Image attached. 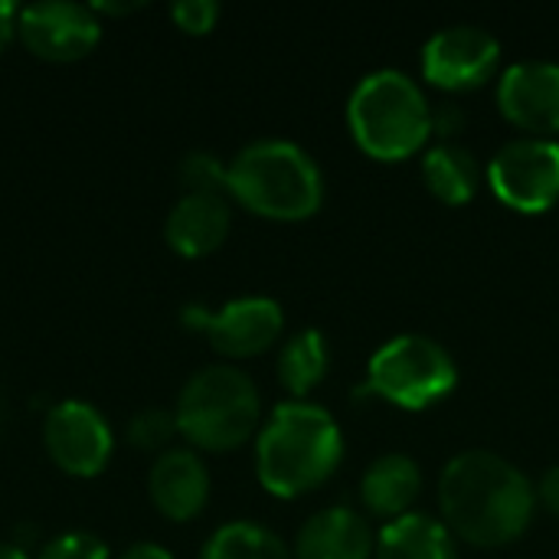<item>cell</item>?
I'll return each mask as SVG.
<instances>
[{
  "mask_svg": "<svg viewBox=\"0 0 559 559\" xmlns=\"http://www.w3.org/2000/svg\"><path fill=\"white\" fill-rule=\"evenodd\" d=\"M439 511L452 537L481 550H498L527 534L537 495L518 465L495 452L472 449L442 468Z\"/></svg>",
  "mask_w": 559,
  "mask_h": 559,
  "instance_id": "cell-1",
  "label": "cell"
},
{
  "mask_svg": "<svg viewBox=\"0 0 559 559\" xmlns=\"http://www.w3.org/2000/svg\"><path fill=\"white\" fill-rule=\"evenodd\" d=\"M344 459V436L324 406L292 400L275 406L259 432L255 472L269 495L292 501L321 488Z\"/></svg>",
  "mask_w": 559,
  "mask_h": 559,
  "instance_id": "cell-2",
  "label": "cell"
},
{
  "mask_svg": "<svg viewBox=\"0 0 559 559\" xmlns=\"http://www.w3.org/2000/svg\"><path fill=\"white\" fill-rule=\"evenodd\" d=\"M226 190L249 213L278 223L308 219L324 203L321 167L292 141H255L242 147L229 164Z\"/></svg>",
  "mask_w": 559,
  "mask_h": 559,
  "instance_id": "cell-3",
  "label": "cell"
},
{
  "mask_svg": "<svg viewBox=\"0 0 559 559\" xmlns=\"http://www.w3.org/2000/svg\"><path fill=\"white\" fill-rule=\"evenodd\" d=\"M347 124L367 157L393 164L426 147L432 134V105L406 72L377 69L354 85Z\"/></svg>",
  "mask_w": 559,
  "mask_h": 559,
  "instance_id": "cell-4",
  "label": "cell"
},
{
  "mask_svg": "<svg viewBox=\"0 0 559 559\" xmlns=\"http://www.w3.org/2000/svg\"><path fill=\"white\" fill-rule=\"evenodd\" d=\"M177 432L206 452L246 445L259 426L262 400L255 383L236 367H203L193 373L177 403Z\"/></svg>",
  "mask_w": 559,
  "mask_h": 559,
  "instance_id": "cell-5",
  "label": "cell"
},
{
  "mask_svg": "<svg viewBox=\"0 0 559 559\" xmlns=\"http://www.w3.org/2000/svg\"><path fill=\"white\" fill-rule=\"evenodd\" d=\"M455 386L459 367L439 341L426 334H400L370 357L360 393L419 413L442 403L449 393H455Z\"/></svg>",
  "mask_w": 559,
  "mask_h": 559,
  "instance_id": "cell-6",
  "label": "cell"
},
{
  "mask_svg": "<svg viewBox=\"0 0 559 559\" xmlns=\"http://www.w3.org/2000/svg\"><path fill=\"white\" fill-rule=\"evenodd\" d=\"M495 197L518 213H547L559 200V141L514 138L488 164Z\"/></svg>",
  "mask_w": 559,
  "mask_h": 559,
  "instance_id": "cell-7",
  "label": "cell"
},
{
  "mask_svg": "<svg viewBox=\"0 0 559 559\" xmlns=\"http://www.w3.org/2000/svg\"><path fill=\"white\" fill-rule=\"evenodd\" d=\"M501 66V43L481 26H445L423 46V75L442 92H472Z\"/></svg>",
  "mask_w": 559,
  "mask_h": 559,
  "instance_id": "cell-8",
  "label": "cell"
},
{
  "mask_svg": "<svg viewBox=\"0 0 559 559\" xmlns=\"http://www.w3.org/2000/svg\"><path fill=\"white\" fill-rule=\"evenodd\" d=\"M183 321L210 337V347L223 357L246 360L265 354L285 328L282 305L272 298H236L219 311L187 308Z\"/></svg>",
  "mask_w": 559,
  "mask_h": 559,
  "instance_id": "cell-9",
  "label": "cell"
},
{
  "mask_svg": "<svg viewBox=\"0 0 559 559\" xmlns=\"http://www.w3.org/2000/svg\"><path fill=\"white\" fill-rule=\"evenodd\" d=\"M43 442L49 459L72 478H95L111 459V429L105 416L88 406L66 400L49 409L43 426Z\"/></svg>",
  "mask_w": 559,
  "mask_h": 559,
  "instance_id": "cell-10",
  "label": "cell"
},
{
  "mask_svg": "<svg viewBox=\"0 0 559 559\" xmlns=\"http://www.w3.org/2000/svg\"><path fill=\"white\" fill-rule=\"evenodd\" d=\"M16 33L23 46L46 62H75L102 39V23L92 7L82 3H33L16 13Z\"/></svg>",
  "mask_w": 559,
  "mask_h": 559,
  "instance_id": "cell-11",
  "label": "cell"
},
{
  "mask_svg": "<svg viewBox=\"0 0 559 559\" xmlns=\"http://www.w3.org/2000/svg\"><path fill=\"white\" fill-rule=\"evenodd\" d=\"M501 115L527 138L559 134V62H514L498 82Z\"/></svg>",
  "mask_w": 559,
  "mask_h": 559,
  "instance_id": "cell-12",
  "label": "cell"
},
{
  "mask_svg": "<svg viewBox=\"0 0 559 559\" xmlns=\"http://www.w3.org/2000/svg\"><path fill=\"white\" fill-rule=\"evenodd\" d=\"M373 554L370 521L344 504L311 514L295 537V559H373Z\"/></svg>",
  "mask_w": 559,
  "mask_h": 559,
  "instance_id": "cell-13",
  "label": "cell"
},
{
  "mask_svg": "<svg viewBox=\"0 0 559 559\" xmlns=\"http://www.w3.org/2000/svg\"><path fill=\"white\" fill-rule=\"evenodd\" d=\"M147 491H151L154 508L167 521H177V524L193 521L210 501L206 465L200 462V455H193L187 449H170L154 462Z\"/></svg>",
  "mask_w": 559,
  "mask_h": 559,
  "instance_id": "cell-14",
  "label": "cell"
},
{
  "mask_svg": "<svg viewBox=\"0 0 559 559\" xmlns=\"http://www.w3.org/2000/svg\"><path fill=\"white\" fill-rule=\"evenodd\" d=\"M233 213L229 203L216 193H187L167 216V242L177 255L200 259L223 246L229 236Z\"/></svg>",
  "mask_w": 559,
  "mask_h": 559,
  "instance_id": "cell-15",
  "label": "cell"
},
{
  "mask_svg": "<svg viewBox=\"0 0 559 559\" xmlns=\"http://www.w3.org/2000/svg\"><path fill=\"white\" fill-rule=\"evenodd\" d=\"M419 495H423V472L403 452H390L377 459L360 478L364 508L383 521H400L413 514V504L419 501Z\"/></svg>",
  "mask_w": 559,
  "mask_h": 559,
  "instance_id": "cell-16",
  "label": "cell"
},
{
  "mask_svg": "<svg viewBox=\"0 0 559 559\" xmlns=\"http://www.w3.org/2000/svg\"><path fill=\"white\" fill-rule=\"evenodd\" d=\"M377 559H459L452 531L429 514L390 521L377 537Z\"/></svg>",
  "mask_w": 559,
  "mask_h": 559,
  "instance_id": "cell-17",
  "label": "cell"
},
{
  "mask_svg": "<svg viewBox=\"0 0 559 559\" xmlns=\"http://www.w3.org/2000/svg\"><path fill=\"white\" fill-rule=\"evenodd\" d=\"M423 177L436 200H442L449 206H462L478 193L481 167L468 147H462L455 141H442L423 154Z\"/></svg>",
  "mask_w": 559,
  "mask_h": 559,
  "instance_id": "cell-18",
  "label": "cell"
},
{
  "mask_svg": "<svg viewBox=\"0 0 559 559\" xmlns=\"http://www.w3.org/2000/svg\"><path fill=\"white\" fill-rule=\"evenodd\" d=\"M331 354H328V341L321 331L308 328L301 334H295L282 354H278V380L292 396H308L328 373Z\"/></svg>",
  "mask_w": 559,
  "mask_h": 559,
  "instance_id": "cell-19",
  "label": "cell"
},
{
  "mask_svg": "<svg viewBox=\"0 0 559 559\" xmlns=\"http://www.w3.org/2000/svg\"><path fill=\"white\" fill-rule=\"evenodd\" d=\"M200 559H292V550L272 531L252 521H236L210 537Z\"/></svg>",
  "mask_w": 559,
  "mask_h": 559,
  "instance_id": "cell-20",
  "label": "cell"
},
{
  "mask_svg": "<svg viewBox=\"0 0 559 559\" xmlns=\"http://www.w3.org/2000/svg\"><path fill=\"white\" fill-rule=\"evenodd\" d=\"M226 174H229V167H223L219 157L206 154V151H193L180 164V180H183V187L190 193H216V197H223Z\"/></svg>",
  "mask_w": 559,
  "mask_h": 559,
  "instance_id": "cell-21",
  "label": "cell"
},
{
  "mask_svg": "<svg viewBox=\"0 0 559 559\" xmlns=\"http://www.w3.org/2000/svg\"><path fill=\"white\" fill-rule=\"evenodd\" d=\"M177 432V416L164 413V409H144L131 419L128 426V442L141 452H154L164 449Z\"/></svg>",
  "mask_w": 559,
  "mask_h": 559,
  "instance_id": "cell-22",
  "label": "cell"
},
{
  "mask_svg": "<svg viewBox=\"0 0 559 559\" xmlns=\"http://www.w3.org/2000/svg\"><path fill=\"white\" fill-rule=\"evenodd\" d=\"M170 16L174 23L190 33V36H203L216 26L219 20V3L216 0H180L170 7Z\"/></svg>",
  "mask_w": 559,
  "mask_h": 559,
  "instance_id": "cell-23",
  "label": "cell"
},
{
  "mask_svg": "<svg viewBox=\"0 0 559 559\" xmlns=\"http://www.w3.org/2000/svg\"><path fill=\"white\" fill-rule=\"evenodd\" d=\"M39 559H108V547L92 534H62L39 554Z\"/></svg>",
  "mask_w": 559,
  "mask_h": 559,
  "instance_id": "cell-24",
  "label": "cell"
},
{
  "mask_svg": "<svg viewBox=\"0 0 559 559\" xmlns=\"http://www.w3.org/2000/svg\"><path fill=\"white\" fill-rule=\"evenodd\" d=\"M462 124H465V111L462 108H455L449 102H442L439 108H432V134H439V138L449 141L452 134L462 131Z\"/></svg>",
  "mask_w": 559,
  "mask_h": 559,
  "instance_id": "cell-25",
  "label": "cell"
},
{
  "mask_svg": "<svg viewBox=\"0 0 559 559\" xmlns=\"http://www.w3.org/2000/svg\"><path fill=\"white\" fill-rule=\"evenodd\" d=\"M537 501L559 518V465H554L550 472H544V478H540V488H537Z\"/></svg>",
  "mask_w": 559,
  "mask_h": 559,
  "instance_id": "cell-26",
  "label": "cell"
},
{
  "mask_svg": "<svg viewBox=\"0 0 559 559\" xmlns=\"http://www.w3.org/2000/svg\"><path fill=\"white\" fill-rule=\"evenodd\" d=\"M121 559H174L164 547H157V544H138V547H131L128 554Z\"/></svg>",
  "mask_w": 559,
  "mask_h": 559,
  "instance_id": "cell-27",
  "label": "cell"
},
{
  "mask_svg": "<svg viewBox=\"0 0 559 559\" xmlns=\"http://www.w3.org/2000/svg\"><path fill=\"white\" fill-rule=\"evenodd\" d=\"M141 3H95L92 10H102V13H131L138 10Z\"/></svg>",
  "mask_w": 559,
  "mask_h": 559,
  "instance_id": "cell-28",
  "label": "cell"
},
{
  "mask_svg": "<svg viewBox=\"0 0 559 559\" xmlns=\"http://www.w3.org/2000/svg\"><path fill=\"white\" fill-rule=\"evenodd\" d=\"M0 559H29L20 547H10V544H0Z\"/></svg>",
  "mask_w": 559,
  "mask_h": 559,
  "instance_id": "cell-29",
  "label": "cell"
},
{
  "mask_svg": "<svg viewBox=\"0 0 559 559\" xmlns=\"http://www.w3.org/2000/svg\"><path fill=\"white\" fill-rule=\"evenodd\" d=\"M0 46H3V26H0Z\"/></svg>",
  "mask_w": 559,
  "mask_h": 559,
  "instance_id": "cell-30",
  "label": "cell"
}]
</instances>
